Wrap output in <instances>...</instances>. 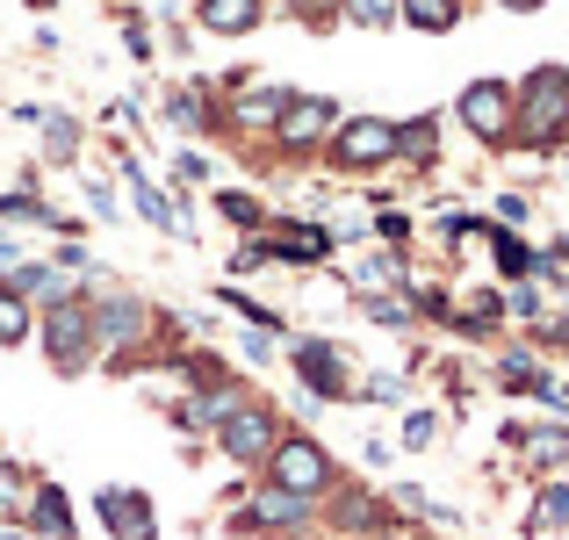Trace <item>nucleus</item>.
Here are the masks:
<instances>
[{
  "label": "nucleus",
  "instance_id": "nucleus-1",
  "mask_svg": "<svg viewBox=\"0 0 569 540\" xmlns=\"http://www.w3.org/2000/svg\"><path fill=\"white\" fill-rule=\"evenodd\" d=\"M512 144L527 152H556V138H569V72L562 66H533L527 87H512Z\"/></svg>",
  "mask_w": 569,
  "mask_h": 540
},
{
  "label": "nucleus",
  "instance_id": "nucleus-2",
  "mask_svg": "<svg viewBox=\"0 0 569 540\" xmlns=\"http://www.w3.org/2000/svg\"><path fill=\"white\" fill-rule=\"evenodd\" d=\"M332 476H339L332 454H325L310 432H281V447L267 454V483L289 490V498H310V504H318L325 490H332Z\"/></svg>",
  "mask_w": 569,
  "mask_h": 540
},
{
  "label": "nucleus",
  "instance_id": "nucleus-3",
  "mask_svg": "<svg viewBox=\"0 0 569 540\" xmlns=\"http://www.w3.org/2000/svg\"><path fill=\"white\" fill-rule=\"evenodd\" d=\"M43 360L58 374H87L94 360V318H87V296H66V303L43 310Z\"/></svg>",
  "mask_w": 569,
  "mask_h": 540
},
{
  "label": "nucleus",
  "instance_id": "nucleus-4",
  "mask_svg": "<svg viewBox=\"0 0 569 540\" xmlns=\"http://www.w3.org/2000/svg\"><path fill=\"white\" fill-rule=\"evenodd\" d=\"M217 447L238 461V469H267V454L281 447V411H274V403H252V397H246V403H238V411L217 426Z\"/></svg>",
  "mask_w": 569,
  "mask_h": 540
},
{
  "label": "nucleus",
  "instance_id": "nucleus-5",
  "mask_svg": "<svg viewBox=\"0 0 569 540\" xmlns=\"http://www.w3.org/2000/svg\"><path fill=\"white\" fill-rule=\"evenodd\" d=\"M332 167H347V173H376L397 159V123L389 116H339V130H332Z\"/></svg>",
  "mask_w": 569,
  "mask_h": 540
},
{
  "label": "nucleus",
  "instance_id": "nucleus-6",
  "mask_svg": "<svg viewBox=\"0 0 569 540\" xmlns=\"http://www.w3.org/2000/svg\"><path fill=\"white\" fill-rule=\"evenodd\" d=\"M87 318H94V353H130L144 332H152V310L130 289H94L87 296Z\"/></svg>",
  "mask_w": 569,
  "mask_h": 540
},
{
  "label": "nucleus",
  "instance_id": "nucleus-7",
  "mask_svg": "<svg viewBox=\"0 0 569 540\" xmlns=\"http://www.w3.org/2000/svg\"><path fill=\"white\" fill-rule=\"evenodd\" d=\"M512 109H519V94L505 80H469L461 101H455L461 130H469L476 144H512Z\"/></svg>",
  "mask_w": 569,
  "mask_h": 540
},
{
  "label": "nucleus",
  "instance_id": "nucleus-8",
  "mask_svg": "<svg viewBox=\"0 0 569 540\" xmlns=\"http://www.w3.org/2000/svg\"><path fill=\"white\" fill-rule=\"evenodd\" d=\"M296 382H303V397H318V403H339V397H353V353L347 347H332V339H296Z\"/></svg>",
  "mask_w": 569,
  "mask_h": 540
},
{
  "label": "nucleus",
  "instance_id": "nucleus-9",
  "mask_svg": "<svg viewBox=\"0 0 569 540\" xmlns=\"http://www.w3.org/2000/svg\"><path fill=\"white\" fill-rule=\"evenodd\" d=\"M332 130H339V101L332 94H296L289 109H281V123H274V144L289 159H303V152H325Z\"/></svg>",
  "mask_w": 569,
  "mask_h": 540
},
{
  "label": "nucleus",
  "instance_id": "nucleus-10",
  "mask_svg": "<svg viewBox=\"0 0 569 540\" xmlns=\"http://www.w3.org/2000/svg\"><path fill=\"white\" fill-rule=\"evenodd\" d=\"M94 519H101L109 540H159V504L144 498V490H130V483L94 490Z\"/></svg>",
  "mask_w": 569,
  "mask_h": 540
},
{
  "label": "nucleus",
  "instance_id": "nucleus-11",
  "mask_svg": "<svg viewBox=\"0 0 569 540\" xmlns=\"http://www.w3.org/2000/svg\"><path fill=\"white\" fill-rule=\"evenodd\" d=\"M310 519H318V504H310V498H289V490L260 483V490H252V512H238V527H231V533H260V527H274V533H303Z\"/></svg>",
  "mask_w": 569,
  "mask_h": 540
},
{
  "label": "nucleus",
  "instance_id": "nucleus-12",
  "mask_svg": "<svg viewBox=\"0 0 569 540\" xmlns=\"http://www.w3.org/2000/svg\"><path fill=\"white\" fill-rule=\"evenodd\" d=\"M267 252L289 260V267H318V260H332V231H325V223H303V217H274Z\"/></svg>",
  "mask_w": 569,
  "mask_h": 540
},
{
  "label": "nucleus",
  "instance_id": "nucleus-13",
  "mask_svg": "<svg viewBox=\"0 0 569 540\" xmlns=\"http://www.w3.org/2000/svg\"><path fill=\"white\" fill-rule=\"evenodd\" d=\"M505 440L527 454V469L533 476H556L562 461H569V426H541V432H519V426H505Z\"/></svg>",
  "mask_w": 569,
  "mask_h": 540
},
{
  "label": "nucleus",
  "instance_id": "nucleus-14",
  "mask_svg": "<svg viewBox=\"0 0 569 540\" xmlns=\"http://www.w3.org/2000/svg\"><path fill=\"white\" fill-rule=\"evenodd\" d=\"M267 0H194V22L209 29V37H246V29H260Z\"/></svg>",
  "mask_w": 569,
  "mask_h": 540
},
{
  "label": "nucleus",
  "instance_id": "nucleus-15",
  "mask_svg": "<svg viewBox=\"0 0 569 540\" xmlns=\"http://www.w3.org/2000/svg\"><path fill=\"white\" fill-rule=\"evenodd\" d=\"M289 101H296V87H252V94H246V101H231L223 116H231L238 130H274Z\"/></svg>",
  "mask_w": 569,
  "mask_h": 540
},
{
  "label": "nucleus",
  "instance_id": "nucleus-16",
  "mask_svg": "<svg viewBox=\"0 0 569 540\" xmlns=\"http://www.w3.org/2000/svg\"><path fill=\"white\" fill-rule=\"evenodd\" d=\"M29 533H43V540H80V527H72V504H66V490H58V483H43L37 498H29Z\"/></svg>",
  "mask_w": 569,
  "mask_h": 540
},
{
  "label": "nucleus",
  "instance_id": "nucleus-17",
  "mask_svg": "<svg viewBox=\"0 0 569 540\" xmlns=\"http://www.w3.org/2000/svg\"><path fill=\"white\" fill-rule=\"evenodd\" d=\"M8 289L22 296V303H29V296H43V310H51V303H66V296H72V281L58 274L51 260H22V267L8 274Z\"/></svg>",
  "mask_w": 569,
  "mask_h": 540
},
{
  "label": "nucleus",
  "instance_id": "nucleus-18",
  "mask_svg": "<svg viewBox=\"0 0 569 540\" xmlns=\"http://www.w3.org/2000/svg\"><path fill=\"white\" fill-rule=\"evenodd\" d=\"M562 527H569V483H562V476H548L541 498H533V512H527V533L533 540H556Z\"/></svg>",
  "mask_w": 569,
  "mask_h": 540
},
{
  "label": "nucleus",
  "instance_id": "nucleus-19",
  "mask_svg": "<svg viewBox=\"0 0 569 540\" xmlns=\"http://www.w3.org/2000/svg\"><path fill=\"white\" fill-rule=\"evenodd\" d=\"M37 123H43V159H51V167H72V159H80V123H72L66 109H37Z\"/></svg>",
  "mask_w": 569,
  "mask_h": 540
},
{
  "label": "nucleus",
  "instance_id": "nucleus-20",
  "mask_svg": "<svg viewBox=\"0 0 569 540\" xmlns=\"http://www.w3.org/2000/svg\"><path fill=\"white\" fill-rule=\"evenodd\" d=\"M397 159L432 167V159H440V116H411V123H397Z\"/></svg>",
  "mask_w": 569,
  "mask_h": 540
},
{
  "label": "nucleus",
  "instance_id": "nucleus-21",
  "mask_svg": "<svg viewBox=\"0 0 569 540\" xmlns=\"http://www.w3.org/2000/svg\"><path fill=\"white\" fill-rule=\"evenodd\" d=\"M490 260H498L505 281H533V274H541V260H533V246L519 231H490Z\"/></svg>",
  "mask_w": 569,
  "mask_h": 540
},
{
  "label": "nucleus",
  "instance_id": "nucleus-22",
  "mask_svg": "<svg viewBox=\"0 0 569 540\" xmlns=\"http://www.w3.org/2000/svg\"><path fill=\"white\" fill-rule=\"evenodd\" d=\"M130 202H138V217L144 223H159V231H181V209H173V194L167 188H152L138 167H130Z\"/></svg>",
  "mask_w": 569,
  "mask_h": 540
},
{
  "label": "nucleus",
  "instance_id": "nucleus-23",
  "mask_svg": "<svg viewBox=\"0 0 569 540\" xmlns=\"http://www.w3.org/2000/svg\"><path fill=\"white\" fill-rule=\"evenodd\" d=\"M397 281H403V252H368V260L361 267H353V289H361V296H397Z\"/></svg>",
  "mask_w": 569,
  "mask_h": 540
},
{
  "label": "nucleus",
  "instance_id": "nucleus-24",
  "mask_svg": "<svg viewBox=\"0 0 569 540\" xmlns=\"http://www.w3.org/2000/svg\"><path fill=\"white\" fill-rule=\"evenodd\" d=\"M397 14L411 29H432V37H447V29L461 22V0H397Z\"/></svg>",
  "mask_w": 569,
  "mask_h": 540
},
{
  "label": "nucleus",
  "instance_id": "nucleus-25",
  "mask_svg": "<svg viewBox=\"0 0 569 540\" xmlns=\"http://www.w3.org/2000/svg\"><path fill=\"white\" fill-rule=\"evenodd\" d=\"M498 382L512 389V397L541 382V360H533V347H505V353H498Z\"/></svg>",
  "mask_w": 569,
  "mask_h": 540
},
{
  "label": "nucleus",
  "instance_id": "nucleus-26",
  "mask_svg": "<svg viewBox=\"0 0 569 540\" xmlns=\"http://www.w3.org/2000/svg\"><path fill=\"white\" fill-rule=\"evenodd\" d=\"M29 324H37V318H29V303L8 289V281H0V347H22V339H29Z\"/></svg>",
  "mask_w": 569,
  "mask_h": 540
},
{
  "label": "nucleus",
  "instance_id": "nucleus-27",
  "mask_svg": "<svg viewBox=\"0 0 569 540\" xmlns=\"http://www.w3.org/2000/svg\"><path fill=\"white\" fill-rule=\"evenodd\" d=\"M361 310H368V324H382V332H403V324L418 318L411 296H361Z\"/></svg>",
  "mask_w": 569,
  "mask_h": 540
},
{
  "label": "nucleus",
  "instance_id": "nucleus-28",
  "mask_svg": "<svg viewBox=\"0 0 569 540\" xmlns=\"http://www.w3.org/2000/svg\"><path fill=\"white\" fill-rule=\"evenodd\" d=\"M217 209L238 223V231H260L267 223V209H260V194H238V188H217Z\"/></svg>",
  "mask_w": 569,
  "mask_h": 540
},
{
  "label": "nucleus",
  "instance_id": "nucleus-29",
  "mask_svg": "<svg viewBox=\"0 0 569 540\" xmlns=\"http://www.w3.org/2000/svg\"><path fill=\"white\" fill-rule=\"evenodd\" d=\"M339 14H347V22H361V29H389V22H403L397 0H339Z\"/></svg>",
  "mask_w": 569,
  "mask_h": 540
},
{
  "label": "nucleus",
  "instance_id": "nucleus-30",
  "mask_svg": "<svg viewBox=\"0 0 569 540\" xmlns=\"http://www.w3.org/2000/svg\"><path fill=\"white\" fill-rule=\"evenodd\" d=\"M0 223H58L37 194H0Z\"/></svg>",
  "mask_w": 569,
  "mask_h": 540
},
{
  "label": "nucleus",
  "instance_id": "nucleus-31",
  "mask_svg": "<svg viewBox=\"0 0 569 540\" xmlns=\"http://www.w3.org/2000/svg\"><path fill=\"white\" fill-rule=\"evenodd\" d=\"M167 116H173L181 130H202V123H209V101H194V87H181V94H167Z\"/></svg>",
  "mask_w": 569,
  "mask_h": 540
},
{
  "label": "nucleus",
  "instance_id": "nucleus-32",
  "mask_svg": "<svg viewBox=\"0 0 569 540\" xmlns=\"http://www.w3.org/2000/svg\"><path fill=\"white\" fill-rule=\"evenodd\" d=\"M432 440H440V411H411L403 418V447H411V454H426Z\"/></svg>",
  "mask_w": 569,
  "mask_h": 540
},
{
  "label": "nucleus",
  "instance_id": "nucleus-33",
  "mask_svg": "<svg viewBox=\"0 0 569 540\" xmlns=\"http://www.w3.org/2000/svg\"><path fill=\"white\" fill-rule=\"evenodd\" d=\"M353 397H368V403H403V374H368V382H353Z\"/></svg>",
  "mask_w": 569,
  "mask_h": 540
},
{
  "label": "nucleus",
  "instance_id": "nucleus-34",
  "mask_svg": "<svg viewBox=\"0 0 569 540\" xmlns=\"http://www.w3.org/2000/svg\"><path fill=\"white\" fill-rule=\"evenodd\" d=\"M527 217H533V202H527V194H498V231H519Z\"/></svg>",
  "mask_w": 569,
  "mask_h": 540
},
{
  "label": "nucleus",
  "instance_id": "nucleus-35",
  "mask_svg": "<svg viewBox=\"0 0 569 540\" xmlns=\"http://www.w3.org/2000/svg\"><path fill=\"white\" fill-rule=\"evenodd\" d=\"M87 209H94L101 223H109V217H123V209H116V188H109V180H87Z\"/></svg>",
  "mask_w": 569,
  "mask_h": 540
},
{
  "label": "nucleus",
  "instance_id": "nucleus-36",
  "mask_svg": "<svg viewBox=\"0 0 569 540\" xmlns=\"http://www.w3.org/2000/svg\"><path fill=\"white\" fill-rule=\"evenodd\" d=\"M267 260H274V252H267V238H246V246H238V274H252V267H267Z\"/></svg>",
  "mask_w": 569,
  "mask_h": 540
},
{
  "label": "nucleus",
  "instance_id": "nucleus-37",
  "mask_svg": "<svg viewBox=\"0 0 569 540\" xmlns=\"http://www.w3.org/2000/svg\"><path fill=\"white\" fill-rule=\"evenodd\" d=\"M533 397H541L548 411H569V382H556V374H541V382H533Z\"/></svg>",
  "mask_w": 569,
  "mask_h": 540
},
{
  "label": "nucleus",
  "instance_id": "nucleus-38",
  "mask_svg": "<svg viewBox=\"0 0 569 540\" xmlns=\"http://www.w3.org/2000/svg\"><path fill=\"white\" fill-rule=\"evenodd\" d=\"M274 339L281 332H246V360H274Z\"/></svg>",
  "mask_w": 569,
  "mask_h": 540
},
{
  "label": "nucleus",
  "instance_id": "nucleus-39",
  "mask_svg": "<svg viewBox=\"0 0 569 540\" xmlns=\"http://www.w3.org/2000/svg\"><path fill=\"white\" fill-rule=\"evenodd\" d=\"M498 8H512V14H533V8H541V0H498Z\"/></svg>",
  "mask_w": 569,
  "mask_h": 540
},
{
  "label": "nucleus",
  "instance_id": "nucleus-40",
  "mask_svg": "<svg viewBox=\"0 0 569 540\" xmlns=\"http://www.w3.org/2000/svg\"><path fill=\"white\" fill-rule=\"evenodd\" d=\"M0 540H29V533H0Z\"/></svg>",
  "mask_w": 569,
  "mask_h": 540
},
{
  "label": "nucleus",
  "instance_id": "nucleus-41",
  "mask_svg": "<svg viewBox=\"0 0 569 540\" xmlns=\"http://www.w3.org/2000/svg\"><path fill=\"white\" fill-rule=\"evenodd\" d=\"M29 8H51V0H29Z\"/></svg>",
  "mask_w": 569,
  "mask_h": 540
}]
</instances>
